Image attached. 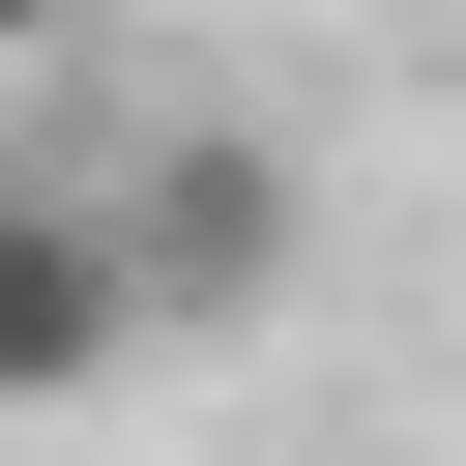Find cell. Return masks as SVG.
<instances>
[{
  "mask_svg": "<svg viewBox=\"0 0 466 466\" xmlns=\"http://www.w3.org/2000/svg\"><path fill=\"white\" fill-rule=\"evenodd\" d=\"M116 262H146V320H233V291H291V175L262 146H146L116 175Z\"/></svg>",
  "mask_w": 466,
  "mask_h": 466,
  "instance_id": "cell-2",
  "label": "cell"
},
{
  "mask_svg": "<svg viewBox=\"0 0 466 466\" xmlns=\"http://www.w3.org/2000/svg\"><path fill=\"white\" fill-rule=\"evenodd\" d=\"M58 29H87V0H0V58H58Z\"/></svg>",
  "mask_w": 466,
  "mask_h": 466,
  "instance_id": "cell-3",
  "label": "cell"
},
{
  "mask_svg": "<svg viewBox=\"0 0 466 466\" xmlns=\"http://www.w3.org/2000/svg\"><path fill=\"white\" fill-rule=\"evenodd\" d=\"M116 350H146V262H116V204L0 175V408H58V379H116Z\"/></svg>",
  "mask_w": 466,
  "mask_h": 466,
  "instance_id": "cell-1",
  "label": "cell"
}]
</instances>
